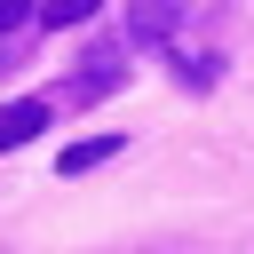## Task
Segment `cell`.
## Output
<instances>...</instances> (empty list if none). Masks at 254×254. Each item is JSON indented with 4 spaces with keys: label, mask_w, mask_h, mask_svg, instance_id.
<instances>
[{
    "label": "cell",
    "mask_w": 254,
    "mask_h": 254,
    "mask_svg": "<svg viewBox=\"0 0 254 254\" xmlns=\"http://www.w3.org/2000/svg\"><path fill=\"white\" fill-rule=\"evenodd\" d=\"M175 32H183V0H127V40L167 48Z\"/></svg>",
    "instance_id": "6da1fadb"
},
{
    "label": "cell",
    "mask_w": 254,
    "mask_h": 254,
    "mask_svg": "<svg viewBox=\"0 0 254 254\" xmlns=\"http://www.w3.org/2000/svg\"><path fill=\"white\" fill-rule=\"evenodd\" d=\"M40 127H48V95H16V103H0V151H24Z\"/></svg>",
    "instance_id": "7a4b0ae2"
},
{
    "label": "cell",
    "mask_w": 254,
    "mask_h": 254,
    "mask_svg": "<svg viewBox=\"0 0 254 254\" xmlns=\"http://www.w3.org/2000/svg\"><path fill=\"white\" fill-rule=\"evenodd\" d=\"M111 87H119V56H111V48H95V56H87V71L71 79V103H95V95H111Z\"/></svg>",
    "instance_id": "3957f363"
},
{
    "label": "cell",
    "mask_w": 254,
    "mask_h": 254,
    "mask_svg": "<svg viewBox=\"0 0 254 254\" xmlns=\"http://www.w3.org/2000/svg\"><path fill=\"white\" fill-rule=\"evenodd\" d=\"M111 151H119V135H87V143H71V151H64L56 167H64V175H87V167H103Z\"/></svg>",
    "instance_id": "277c9868"
},
{
    "label": "cell",
    "mask_w": 254,
    "mask_h": 254,
    "mask_svg": "<svg viewBox=\"0 0 254 254\" xmlns=\"http://www.w3.org/2000/svg\"><path fill=\"white\" fill-rule=\"evenodd\" d=\"M95 8H103V0H40V24H56V32H64V24H87Z\"/></svg>",
    "instance_id": "5b68a950"
},
{
    "label": "cell",
    "mask_w": 254,
    "mask_h": 254,
    "mask_svg": "<svg viewBox=\"0 0 254 254\" xmlns=\"http://www.w3.org/2000/svg\"><path fill=\"white\" fill-rule=\"evenodd\" d=\"M175 71H183V87H214L222 64H214V56H175Z\"/></svg>",
    "instance_id": "8992f818"
},
{
    "label": "cell",
    "mask_w": 254,
    "mask_h": 254,
    "mask_svg": "<svg viewBox=\"0 0 254 254\" xmlns=\"http://www.w3.org/2000/svg\"><path fill=\"white\" fill-rule=\"evenodd\" d=\"M24 24H32V0H0V40H16Z\"/></svg>",
    "instance_id": "52a82bcc"
}]
</instances>
